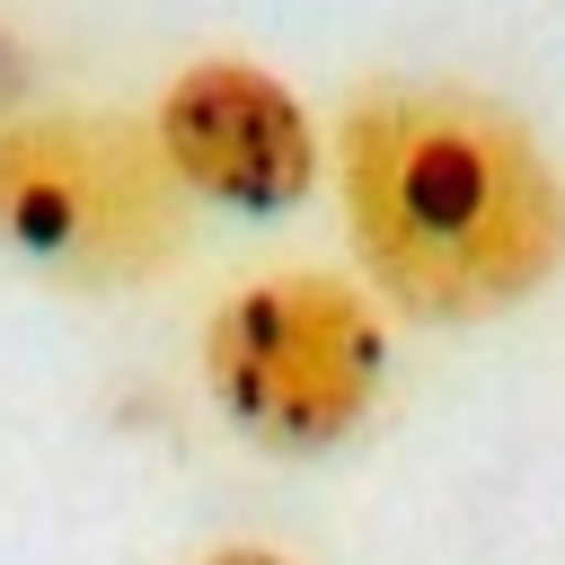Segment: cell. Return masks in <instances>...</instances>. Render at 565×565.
Instances as JSON below:
<instances>
[{
    "instance_id": "1",
    "label": "cell",
    "mask_w": 565,
    "mask_h": 565,
    "mask_svg": "<svg viewBox=\"0 0 565 565\" xmlns=\"http://www.w3.org/2000/svg\"><path fill=\"white\" fill-rule=\"evenodd\" d=\"M335 194L362 274L424 327H486L565 265V177L547 141L477 88L380 79L335 124Z\"/></svg>"
},
{
    "instance_id": "2",
    "label": "cell",
    "mask_w": 565,
    "mask_h": 565,
    "mask_svg": "<svg viewBox=\"0 0 565 565\" xmlns=\"http://www.w3.org/2000/svg\"><path fill=\"white\" fill-rule=\"evenodd\" d=\"M194 362L238 441L274 459H318L353 441L388 388V309L327 265L256 274L203 318Z\"/></svg>"
},
{
    "instance_id": "4",
    "label": "cell",
    "mask_w": 565,
    "mask_h": 565,
    "mask_svg": "<svg viewBox=\"0 0 565 565\" xmlns=\"http://www.w3.org/2000/svg\"><path fill=\"white\" fill-rule=\"evenodd\" d=\"M150 132H159L185 203H212V212H238V221L300 212L309 185H318V150H327L309 106L247 53L185 62L159 88Z\"/></svg>"
},
{
    "instance_id": "5",
    "label": "cell",
    "mask_w": 565,
    "mask_h": 565,
    "mask_svg": "<svg viewBox=\"0 0 565 565\" xmlns=\"http://www.w3.org/2000/svg\"><path fill=\"white\" fill-rule=\"evenodd\" d=\"M194 565H291L282 547H265V539H230V547H203Z\"/></svg>"
},
{
    "instance_id": "3",
    "label": "cell",
    "mask_w": 565,
    "mask_h": 565,
    "mask_svg": "<svg viewBox=\"0 0 565 565\" xmlns=\"http://www.w3.org/2000/svg\"><path fill=\"white\" fill-rule=\"evenodd\" d=\"M0 247L115 291L185 247V185L141 115L62 106L0 124Z\"/></svg>"
}]
</instances>
